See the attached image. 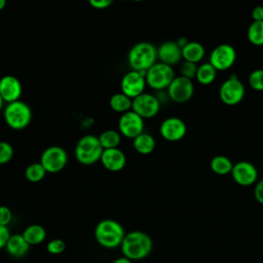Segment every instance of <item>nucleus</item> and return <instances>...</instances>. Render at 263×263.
Returning a JSON list of instances; mask_svg holds the SVG:
<instances>
[{
    "instance_id": "39448f33",
    "label": "nucleus",
    "mask_w": 263,
    "mask_h": 263,
    "mask_svg": "<svg viewBox=\"0 0 263 263\" xmlns=\"http://www.w3.org/2000/svg\"><path fill=\"white\" fill-rule=\"evenodd\" d=\"M3 117L10 128L20 130L30 124L32 120V110L27 103L18 100L4 107Z\"/></svg>"
},
{
    "instance_id": "393cba45",
    "label": "nucleus",
    "mask_w": 263,
    "mask_h": 263,
    "mask_svg": "<svg viewBox=\"0 0 263 263\" xmlns=\"http://www.w3.org/2000/svg\"><path fill=\"white\" fill-rule=\"evenodd\" d=\"M132 104H133V100L122 92L114 93L110 98V101H109V105H110L111 109L113 111L121 113V114L130 111Z\"/></svg>"
},
{
    "instance_id": "ea45409f",
    "label": "nucleus",
    "mask_w": 263,
    "mask_h": 263,
    "mask_svg": "<svg viewBox=\"0 0 263 263\" xmlns=\"http://www.w3.org/2000/svg\"><path fill=\"white\" fill-rule=\"evenodd\" d=\"M4 101H3V99H2V97L0 96V111L3 109V105H4Z\"/></svg>"
},
{
    "instance_id": "ddd939ff",
    "label": "nucleus",
    "mask_w": 263,
    "mask_h": 263,
    "mask_svg": "<svg viewBox=\"0 0 263 263\" xmlns=\"http://www.w3.org/2000/svg\"><path fill=\"white\" fill-rule=\"evenodd\" d=\"M194 92V85L191 79L183 76H176L167 87L168 98L176 103L188 102Z\"/></svg>"
},
{
    "instance_id": "cd10ccee",
    "label": "nucleus",
    "mask_w": 263,
    "mask_h": 263,
    "mask_svg": "<svg viewBox=\"0 0 263 263\" xmlns=\"http://www.w3.org/2000/svg\"><path fill=\"white\" fill-rule=\"evenodd\" d=\"M46 175L45 168L40 162H33L25 170V178L31 183H37L44 179Z\"/></svg>"
},
{
    "instance_id": "1a4fd4ad",
    "label": "nucleus",
    "mask_w": 263,
    "mask_h": 263,
    "mask_svg": "<svg viewBox=\"0 0 263 263\" xmlns=\"http://www.w3.org/2000/svg\"><path fill=\"white\" fill-rule=\"evenodd\" d=\"M236 61L235 48L227 43L217 45L210 54L209 63L217 71H226L230 69Z\"/></svg>"
},
{
    "instance_id": "473e14b6",
    "label": "nucleus",
    "mask_w": 263,
    "mask_h": 263,
    "mask_svg": "<svg viewBox=\"0 0 263 263\" xmlns=\"http://www.w3.org/2000/svg\"><path fill=\"white\" fill-rule=\"evenodd\" d=\"M12 220V212L6 205H0V225L7 226Z\"/></svg>"
},
{
    "instance_id": "5701e85b",
    "label": "nucleus",
    "mask_w": 263,
    "mask_h": 263,
    "mask_svg": "<svg viewBox=\"0 0 263 263\" xmlns=\"http://www.w3.org/2000/svg\"><path fill=\"white\" fill-rule=\"evenodd\" d=\"M217 70L208 62L198 66L196 72V80L201 85L212 84L217 77Z\"/></svg>"
},
{
    "instance_id": "7ed1b4c3",
    "label": "nucleus",
    "mask_w": 263,
    "mask_h": 263,
    "mask_svg": "<svg viewBox=\"0 0 263 263\" xmlns=\"http://www.w3.org/2000/svg\"><path fill=\"white\" fill-rule=\"evenodd\" d=\"M124 235L122 225L113 219H104L100 221L95 228L96 240L100 246L106 249L120 247Z\"/></svg>"
},
{
    "instance_id": "6ab92c4d",
    "label": "nucleus",
    "mask_w": 263,
    "mask_h": 263,
    "mask_svg": "<svg viewBox=\"0 0 263 263\" xmlns=\"http://www.w3.org/2000/svg\"><path fill=\"white\" fill-rule=\"evenodd\" d=\"M5 249L11 257L22 258L29 252L30 245L26 241L23 234H12L6 243Z\"/></svg>"
},
{
    "instance_id": "423d86ee",
    "label": "nucleus",
    "mask_w": 263,
    "mask_h": 263,
    "mask_svg": "<svg viewBox=\"0 0 263 263\" xmlns=\"http://www.w3.org/2000/svg\"><path fill=\"white\" fill-rule=\"evenodd\" d=\"M175 77L176 75L173 67L160 62L155 63L145 75L147 85L155 90L167 89Z\"/></svg>"
},
{
    "instance_id": "0eeeda50",
    "label": "nucleus",
    "mask_w": 263,
    "mask_h": 263,
    "mask_svg": "<svg viewBox=\"0 0 263 263\" xmlns=\"http://www.w3.org/2000/svg\"><path fill=\"white\" fill-rule=\"evenodd\" d=\"M246 89L242 82L235 76H229L220 86L219 98L228 106H234L240 103L245 97Z\"/></svg>"
},
{
    "instance_id": "f257e3e1",
    "label": "nucleus",
    "mask_w": 263,
    "mask_h": 263,
    "mask_svg": "<svg viewBox=\"0 0 263 263\" xmlns=\"http://www.w3.org/2000/svg\"><path fill=\"white\" fill-rule=\"evenodd\" d=\"M123 257L133 260H142L146 258L153 249L151 237L140 230H134L124 235L120 245Z\"/></svg>"
},
{
    "instance_id": "b1692460",
    "label": "nucleus",
    "mask_w": 263,
    "mask_h": 263,
    "mask_svg": "<svg viewBox=\"0 0 263 263\" xmlns=\"http://www.w3.org/2000/svg\"><path fill=\"white\" fill-rule=\"evenodd\" d=\"M210 167L213 173L220 176H225V175L231 174L233 163L230 160V158H228L227 156L217 155L212 158L210 162Z\"/></svg>"
},
{
    "instance_id": "412c9836",
    "label": "nucleus",
    "mask_w": 263,
    "mask_h": 263,
    "mask_svg": "<svg viewBox=\"0 0 263 263\" xmlns=\"http://www.w3.org/2000/svg\"><path fill=\"white\" fill-rule=\"evenodd\" d=\"M155 146H156L155 139L153 138V136H151L148 133H142L141 135H139L133 140L134 149L138 153L143 155H147L153 152L155 149Z\"/></svg>"
},
{
    "instance_id": "bb28decb",
    "label": "nucleus",
    "mask_w": 263,
    "mask_h": 263,
    "mask_svg": "<svg viewBox=\"0 0 263 263\" xmlns=\"http://www.w3.org/2000/svg\"><path fill=\"white\" fill-rule=\"evenodd\" d=\"M247 37L250 43L255 46L263 45V21L252 22L247 31Z\"/></svg>"
},
{
    "instance_id": "58836bf2",
    "label": "nucleus",
    "mask_w": 263,
    "mask_h": 263,
    "mask_svg": "<svg viewBox=\"0 0 263 263\" xmlns=\"http://www.w3.org/2000/svg\"><path fill=\"white\" fill-rule=\"evenodd\" d=\"M6 6V1L5 0H0V11L3 10Z\"/></svg>"
},
{
    "instance_id": "f704fd0d",
    "label": "nucleus",
    "mask_w": 263,
    "mask_h": 263,
    "mask_svg": "<svg viewBox=\"0 0 263 263\" xmlns=\"http://www.w3.org/2000/svg\"><path fill=\"white\" fill-rule=\"evenodd\" d=\"M254 196L259 203L263 204V179L256 183L254 189Z\"/></svg>"
},
{
    "instance_id": "4468645a",
    "label": "nucleus",
    "mask_w": 263,
    "mask_h": 263,
    "mask_svg": "<svg viewBox=\"0 0 263 263\" xmlns=\"http://www.w3.org/2000/svg\"><path fill=\"white\" fill-rule=\"evenodd\" d=\"M160 136L168 142H178L182 140L186 133V123L179 117L165 118L159 126Z\"/></svg>"
},
{
    "instance_id": "20e7f679",
    "label": "nucleus",
    "mask_w": 263,
    "mask_h": 263,
    "mask_svg": "<svg viewBox=\"0 0 263 263\" xmlns=\"http://www.w3.org/2000/svg\"><path fill=\"white\" fill-rule=\"evenodd\" d=\"M104 149L102 148L99 138L93 135L81 137L74 149L76 160L83 165H91L101 159Z\"/></svg>"
},
{
    "instance_id": "aec40b11",
    "label": "nucleus",
    "mask_w": 263,
    "mask_h": 263,
    "mask_svg": "<svg viewBox=\"0 0 263 263\" xmlns=\"http://www.w3.org/2000/svg\"><path fill=\"white\" fill-rule=\"evenodd\" d=\"M205 49L203 45L197 41H189L182 48V58L185 62L197 64L203 60Z\"/></svg>"
},
{
    "instance_id": "c85d7f7f",
    "label": "nucleus",
    "mask_w": 263,
    "mask_h": 263,
    "mask_svg": "<svg viewBox=\"0 0 263 263\" xmlns=\"http://www.w3.org/2000/svg\"><path fill=\"white\" fill-rule=\"evenodd\" d=\"M250 86L257 91H263V69H256L249 75Z\"/></svg>"
},
{
    "instance_id": "c9c22d12",
    "label": "nucleus",
    "mask_w": 263,
    "mask_h": 263,
    "mask_svg": "<svg viewBox=\"0 0 263 263\" xmlns=\"http://www.w3.org/2000/svg\"><path fill=\"white\" fill-rule=\"evenodd\" d=\"M89 4L95 9H106L112 4V1L111 0H90Z\"/></svg>"
},
{
    "instance_id": "f3484780",
    "label": "nucleus",
    "mask_w": 263,
    "mask_h": 263,
    "mask_svg": "<svg viewBox=\"0 0 263 263\" xmlns=\"http://www.w3.org/2000/svg\"><path fill=\"white\" fill-rule=\"evenodd\" d=\"M157 59L160 63L173 67L183 59L182 48L176 41H164L157 48Z\"/></svg>"
},
{
    "instance_id": "2eb2a0df",
    "label": "nucleus",
    "mask_w": 263,
    "mask_h": 263,
    "mask_svg": "<svg viewBox=\"0 0 263 263\" xmlns=\"http://www.w3.org/2000/svg\"><path fill=\"white\" fill-rule=\"evenodd\" d=\"M231 176L236 184L240 186H251L257 182L258 171L253 163L241 160L233 164Z\"/></svg>"
},
{
    "instance_id": "9b49d317",
    "label": "nucleus",
    "mask_w": 263,
    "mask_h": 263,
    "mask_svg": "<svg viewBox=\"0 0 263 263\" xmlns=\"http://www.w3.org/2000/svg\"><path fill=\"white\" fill-rule=\"evenodd\" d=\"M146 73L137 72V71H128L126 72L120 81L121 92L130 98L132 100L137 98L138 96L144 93L146 88Z\"/></svg>"
},
{
    "instance_id": "f8f14e48",
    "label": "nucleus",
    "mask_w": 263,
    "mask_h": 263,
    "mask_svg": "<svg viewBox=\"0 0 263 263\" xmlns=\"http://www.w3.org/2000/svg\"><path fill=\"white\" fill-rule=\"evenodd\" d=\"M144 119L135 113L133 110L120 115L118 120V129L120 135L135 139L142 133H144Z\"/></svg>"
},
{
    "instance_id": "7c9ffc66",
    "label": "nucleus",
    "mask_w": 263,
    "mask_h": 263,
    "mask_svg": "<svg viewBox=\"0 0 263 263\" xmlns=\"http://www.w3.org/2000/svg\"><path fill=\"white\" fill-rule=\"evenodd\" d=\"M46 249H47V252L52 254V255H60V254H62L65 251L66 243H65V241L63 239L54 238V239H51L47 243Z\"/></svg>"
},
{
    "instance_id": "2f4dec72",
    "label": "nucleus",
    "mask_w": 263,
    "mask_h": 263,
    "mask_svg": "<svg viewBox=\"0 0 263 263\" xmlns=\"http://www.w3.org/2000/svg\"><path fill=\"white\" fill-rule=\"evenodd\" d=\"M197 64H193V63H189V62H183V64L180 67V72H181V76L186 77L188 79H192L193 77L196 76V72H197Z\"/></svg>"
},
{
    "instance_id": "4c0bfd02",
    "label": "nucleus",
    "mask_w": 263,
    "mask_h": 263,
    "mask_svg": "<svg viewBox=\"0 0 263 263\" xmlns=\"http://www.w3.org/2000/svg\"><path fill=\"white\" fill-rule=\"evenodd\" d=\"M112 263H132V261L125 257H120V258L115 259Z\"/></svg>"
},
{
    "instance_id": "9d476101",
    "label": "nucleus",
    "mask_w": 263,
    "mask_h": 263,
    "mask_svg": "<svg viewBox=\"0 0 263 263\" xmlns=\"http://www.w3.org/2000/svg\"><path fill=\"white\" fill-rule=\"evenodd\" d=\"M132 110L143 119H149L156 116L159 112L160 101L156 96L144 92L133 99Z\"/></svg>"
},
{
    "instance_id": "e433bc0d",
    "label": "nucleus",
    "mask_w": 263,
    "mask_h": 263,
    "mask_svg": "<svg viewBox=\"0 0 263 263\" xmlns=\"http://www.w3.org/2000/svg\"><path fill=\"white\" fill-rule=\"evenodd\" d=\"M252 18L254 22L263 21V6H255L252 10Z\"/></svg>"
},
{
    "instance_id": "4be33fe9",
    "label": "nucleus",
    "mask_w": 263,
    "mask_h": 263,
    "mask_svg": "<svg viewBox=\"0 0 263 263\" xmlns=\"http://www.w3.org/2000/svg\"><path fill=\"white\" fill-rule=\"evenodd\" d=\"M22 234L30 246H36L44 241L46 237V230L39 224H32L26 227Z\"/></svg>"
},
{
    "instance_id": "f03ea898",
    "label": "nucleus",
    "mask_w": 263,
    "mask_h": 263,
    "mask_svg": "<svg viewBox=\"0 0 263 263\" xmlns=\"http://www.w3.org/2000/svg\"><path fill=\"white\" fill-rule=\"evenodd\" d=\"M157 60V48L150 42L136 43L127 53V63L130 70L146 73Z\"/></svg>"
},
{
    "instance_id": "c756f323",
    "label": "nucleus",
    "mask_w": 263,
    "mask_h": 263,
    "mask_svg": "<svg viewBox=\"0 0 263 263\" xmlns=\"http://www.w3.org/2000/svg\"><path fill=\"white\" fill-rule=\"evenodd\" d=\"M14 154L13 147L6 141H0V165L8 163Z\"/></svg>"
},
{
    "instance_id": "6e6552de",
    "label": "nucleus",
    "mask_w": 263,
    "mask_h": 263,
    "mask_svg": "<svg viewBox=\"0 0 263 263\" xmlns=\"http://www.w3.org/2000/svg\"><path fill=\"white\" fill-rule=\"evenodd\" d=\"M46 173L61 172L68 162V154L61 146H49L41 154L40 161Z\"/></svg>"
},
{
    "instance_id": "a211bd4d",
    "label": "nucleus",
    "mask_w": 263,
    "mask_h": 263,
    "mask_svg": "<svg viewBox=\"0 0 263 263\" xmlns=\"http://www.w3.org/2000/svg\"><path fill=\"white\" fill-rule=\"evenodd\" d=\"M100 161L106 170L110 172H119L126 164V156L119 148L105 149Z\"/></svg>"
},
{
    "instance_id": "a878e982",
    "label": "nucleus",
    "mask_w": 263,
    "mask_h": 263,
    "mask_svg": "<svg viewBox=\"0 0 263 263\" xmlns=\"http://www.w3.org/2000/svg\"><path fill=\"white\" fill-rule=\"evenodd\" d=\"M100 144L102 148L105 149H113L118 148L121 142V135L119 132L114 129H107L103 132L99 137Z\"/></svg>"
},
{
    "instance_id": "72a5a7b5",
    "label": "nucleus",
    "mask_w": 263,
    "mask_h": 263,
    "mask_svg": "<svg viewBox=\"0 0 263 263\" xmlns=\"http://www.w3.org/2000/svg\"><path fill=\"white\" fill-rule=\"evenodd\" d=\"M10 237L9 229L7 226H1L0 225V250L6 247V243Z\"/></svg>"
},
{
    "instance_id": "dca6fc26",
    "label": "nucleus",
    "mask_w": 263,
    "mask_h": 263,
    "mask_svg": "<svg viewBox=\"0 0 263 263\" xmlns=\"http://www.w3.org/2000/svg\"><path fill=\"white\" fill-rule=\"evenodd\" d=\"M23 92L21 81L12 75H5L0 78V96L7 104L18 101Z\"/></svg>"
}]
</instances>
